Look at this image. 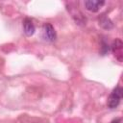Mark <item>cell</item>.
Here are the masks:
<instances>
[{
    "label": "cell",
    "instance_id": "cell-4",
    "mask_svg": "<svg viewBox=\"0 0 123 123\" xmlns=\"http://www.w3.org/2000/svg\"><path fill=\"white\" fill-rule=\"evenodd\" d=\"M23 29H24L25 35L28 36V37L33 36L35 34V31H36V27H35L33 21L29 18H26L23 21Z\"/></svg>",
    "mask_w": 123,
    "mask_h": 123
},
{
    "label": "cell",
    "instance_id": "cell-5",
    "mask_svg": "<svg viewBox=\"0 0 123 123\" xmlns=\"http://www.w3.org/2000/svg\"><path fill=\"white\" fill-rule=\"evenodd\" d=\"M112 51L116 57H117V55H122V41L120 39H115L113 41Z\"/></svg>",
    "mask_w": 123,
    "mask_h": 123
},
{
    "label": "cell",
    "instance_id": "cell-2",
    "mask_svg": "<svg viewBox=\"0 0 123 123\" xmlns=\"http://www.w3.org/2000/svg\"><path fill=\"white\" fill-rule=\"evenodd\" d=\"M42 37L47 41H54L57 38V34L50 23H45L42 26Z\"/></svg>",
    "mask_w": 123,
    "mask_h": 123
},
{
    "label": "cell",
    "instance_id": "cell-7",
    "mask_svg": "<svg viewBox=\"0 0 123 123\" xmlns=\"http://www.w3.org/2000/svg\"><path fill=\"white\" fill-rule=\"evenodd\" d=\"M111 123H121V118H115V119L112 120Z\"/></svg>",
    "mask_w": 123,
    "mask_h": 123
},
{
    "label": "cell",
    "instance_id": "cell-3",
    "mask_svg": "<svg viewBox=\"0 0 123 123\" xmlns=\"http://www.w3.org/2000/svg\"><path fill=\"white\" fill-rule=\"evenodd\" d=\"M105 4L104 1H100V0H87V1H85V7L86 10H88L89 12H98L102 6Z\"/></svg>",
    "mask_w": 123,
    "mask_h": 123
},
{
    "label": "cell",
    "instance_id": "cell-1",
    "mask_svg": "<svg viewBox=\"0 0 123 123\" xmlns=\"http://www.w3.org/2000/svg\"><path fill=\"white\" fill-rule=\"evenodd\" d=\"M122 91L123 90L119 86H117L115 88H113V90L110 94V96L108 98V102H107V105L110 109H115L119 105L120 100L122 98Z\"/></svg>",
    "mask_w": 123,
    "mask_h": 123
},
{
    "label": "cell",
    "instance_id": "cell-6",
    "mask_svg": "<svg viewBox=\"0 0 123 123\" xmlns=\"http://www.w3.org/2000/svg\"><path fill=\"white\" fill-rule=\"evenodd\" d=\"M100 24L101 26H103L105 29H111L112 27V23L110 21L109 18L107 17H103L101 20H100Z\"/></svg>",
    "mask_w": 123,
    "mask_h": 123
}]
</instances>
